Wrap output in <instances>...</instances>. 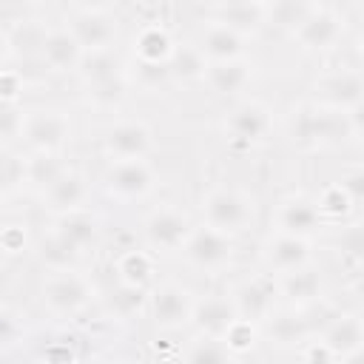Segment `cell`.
I'll list each match as a JSON object with an SVG mask.
<instances>
[{
  "label": "cell",
  "instance_id": "6da1fadb",
  "mask_svg": "<svg viewBox=\"0 0 364 364\" xmlns=\"http://www.w3.org/2000/svg\"><path fill=\"white\" fill-rule=\"evenodd\" d=\"M290 134L301 148H324V145L344 142L353 134V122L341 111L307 105V108H299L293 114Z\"/></svg>",
  "mask_w": 364,
  "mask_h": 364
},
{
  "label": "cell",
  "instance_id": "7a4b0ae2",
  "mask_svg": "<svg viewBox=\"0 0 364 364\" xmlns=\"http://www.w3.org/2000/svg\"><path fill=\"white\" fill-rule=\"evenodd\" d=\"M202 216H205V225L208 228H216L222 233H236V230H245L247 222L253 219V202L236 191V188H210L202 199Z\"/></svg>",
  "mask_w": 364,
  "mask_h": 364
},
{
  "label": "cell",
  "instance_id": "3957f363",
  "mask_svg": "<svg viewBox=\"0 0 364 364\" xmlns=\"http://www.w3.org/2000/svg\"><path fill=\"white\" fill-rule=\"evenodd\" d=\"M316 100L330 111H353L364 105V74L355 68H336L316 80Z\"/></svg>",
  "mask_w": 364,
  "mask_h": 364
},
{
  "label": "cell",
  "instance_id": "277c9868",
  "mask_svg": "<svg viewBox=\"0 0 364 364\" xmlns=\"http://www.w3.org/2000/svg\"><path fill=\"white\" fill-rule=\"evenodd\" d=\"M193 310H196V299L191 296L188 287H182L176 282H165V284L154 287V293L148 299V313H151L154 324L162 330L185 327L188 321H193Z\"/></svg>",
  "mask_w": 364,
  "mask_h": 364
},
{
  "label": "cell",
  "instance_id": "5b68a950",
  "mask_svg": "<svg viewBox=\"0 0 364 364\" xmlns=\"http://www.w3.org/2000/svg\"><path fill=\"white\" fill-rule=\"evenodd\" d=\"M88 301H91V287L74 270L51 273L43 282V304L54 316H77L80 310H85Z\"/></svg>",
  "mask_w": 364,
  "mask_h": 364
},
{
  "label": "cell",
  "instance_id": "8992f818",
  "mask_svg": "<svg viewBox=\"0 0 364 364\" xmlns=\"http://www.w3.org/2000/svg\"><path fill=\"white\" fill-rule=\"evenodd\" d=\"M276 296H282L279 293V284L270 279V276H253V279H245V282H239L236 287H233V293H230V301H233V307H236V313H239V318H245V321H267L276 310Z\"/></svg>",
  "mask_w": 364,
  "mask_h": 364
},
{
  "label": "cell",
  "instance_id": "52a82bcc",
  "mask_svg": "<svg viewBox=\"0 0 364 364\" xmlns=\"http://www.w3.org/2000/svg\"><path fill=\"white\" fill-rule=\"evenodd\" d=\"M182 253H185V259H188L193 267H199V270H219V267H225V264L230 262V256H233V239H230L228 233L216 230V228L202 225V228H193V230H191V236H188Z\"/></svg>",
  "mask_w": 364,
  "mask_h": 364
},
{
  "label": "cell",
  "instance_id": "ba28073f",
  "mask_svg": "<svg viewBox=\"0 0 364 364\" xmlns=\"http://www.w3.org/2000/svg\"><path fill=\"white\" fill-rule=\"evenodd\" d=\"M71 134V119L63 111L43 108V111H28L26 114V128L23 139L37 151V154H57Z\"/></svg>",
  "mask_w": 364,
  "mask_h": 364
},
{
  "label": "cell",
  "instance_id": "9c48e42d",
  "mask_svg": "<svg viewBox=\"0 0 364 364\" xmlns=\"http://www.w3.org/2000/svg\"><path fill=\"white\" fill-rule=\"evenodd\" d=\"M111 6H77L68 23V31L77 37V43L85 51L111 48V40L117 34V26L111 20Z\"/></svg>",
  "mask_w": 364,
  "mask_h": 364
},
{
  "label": "cell",
  "instance_id": "30bf717a",
  "mask_svg": "<svg viewBox=\"0 0 364 364\" xmlns=\"http://www.w3.org/2000/svg\"><path fill=\"white\" fill-rule=\"evenodd\" d=\"M191 222L182 210L171 208V205H162L156 210H151L142 222V233L148 239L151 247L156 250H179L185 247L188 236H191Z\"/></svg>",
  "mask_w": 364,
  "mask_h": 364
},
{
  "label": "cell",
  "instance_id": "8fae6325",
  "mask_svg": "<svg viewBox=\"0 0 364 364\" xmlns=\"http://www.w3.org/2000/svg\"><path fill=\"white\" fill-rule=\"evenodd\" d=\"M154 188V171L145 159H117L105 171V191L117 199H142Z\"/></svg>",
  "mask_w": 364,
  "mask_h": 364
},
{
  "label": "cell",
  "instance_id": "7c38bea8",
  "mask_svg": "<svg viewBox=\"0 0 364 364\" xmlns=\"http://www.w3.org/2000/svg\"><path fill=\"white\" fill-rule=\"evenodd\" d=\"M262 262L273 273H293L299 267H307L310 262V242L290 233H270L262 245Z\"/></svg>",
  "mask_w": 364,
  "mask_h": 364
},
{
  "label": "cell",
  "instance_id": "4fadbf2b",
  "mask_svg": "<svg viewBox=\"0 0 364 364\" xmlns=\"http://www.w3.org/2000/svg\"><path fill=\"white\" fill-rule=\"evenodd\" d=\"M151 128L139 119H122L105 131V151L117 159H145L151 151Z\"/></svg>",
  "mask_w": 364,
  "mask_h": 364
},
{
  "label": "cell",
  "instance_id": "5bb4252c",
  "mask_svg": "<svg viewBox=\"0 0 364 364\" xmlns=\"http://www.w3.org/2000/svg\"><path fill=\"white\" fill-rule=\"evenodd\" d=\"M293 34H296V40H299L304 48L321 51V48H330V46H336V43L341 40L344 23H341V17H338L333 9L316 6Z\"/></svg>",
  "mask_w": 364,
  "mask_h": 364
},
{
  "label": "cell",
  "instance_id": "9a60e30c",
  "mask_svg": "<svg viewBox=\"0 0 364 364\" xmlns=\"http://www.w3.org/2000/svg\"><path fill=\"white\" fill-rule=\"evenodd\" d=\"M225 131L236 145H256L270 131V114L259 102H242L228 114Z\"/></svg>",
  "mask_w": 364,
  "mask_h": 364
},
{
  "label": "cell",
  "instance_id": "2e32d148",
  "mask_svg": "<svg viewBox=\"0 0 364 364\" xmlns=\"http://www.w3.org/2000/svg\"><path fill=\"white\" fill-rule=\"evenodd\" d=\"M313 327L304 316V310H282L273 313L264 324H262V336L264 341H270L279 350H293V347H304V341L310 338Z\"/></svg>",
  "mask_w": 364,
  "mask_h": 364
},
{
  "label": "cell",
  "instance_id": "e0dca14e",
  "mask_svg": "<svg viewBox=\"0 0 364 364\" xmlns=\"http://www.w3.org/2000/svg\"><path fill=\"white\" fill-rule=\"evenodd\" d=\"M82 54L85 48L77 43V37L68 28H48L40 46V60L51 71H77Z\"/></svg>",
  "mask_w": 364,
  "mask_h": 364
},
{
  "label": "cell",
  "instance_id": "ac0fdd59",
  "mask_svg": "<svg viewBox=\"0 0 364 364\" xmlns=\"http://www.w3.org/2000/svg\"><path fill=\"white\" fill-rule=\"evenodd\" d=\"M239 321V313L230 301V296H205L202 301H196L193 310V324L199 327L202 336H213L222 338L230 333V327Z\"/></svg>",
  "mask_w": 364,
  "mask_h": 364
},
{
  "label": "cell",
  "instance_id": "d6986e66",
  "mask_svg": "<svg viewBox=\"0 0 364 364\" xmlns=\"http://www.w3.org/2000/svg\"><path fill=\"white\" fill-rule=\"evenodd\" d=\"M318 225H321V213H318L316 202H310L304 196H287V199L279 202V210H276L279 233H290V236L307 239L310 233H316Z\"/></svg>",
  "mask_w": 364,
  "mask_h": 364
},
{
  "label": "cell",
  "instance_id": "ffe728a7",
  "mask_svg": "<svg viewBox=\"0 0 364 364\" xmlns=\"http://www.w3.org/2000/svg\"><path fill=\"white\" fill-rule=\"evenodd\" d=\"M327 350L336 358H344L350 353H355L358 347H364V318L353 316V313H338L318 336Z\"/></svg>",
  "mask_w": 364,
  "mask_h": 364
},
{
  "label": "cell",
  "instance_id": "44dd1931",
  "mask_svg": "<svg viewBox=\"0 0 364 364\" xmlns=\"http://www.w3.org/2000/svg\"><path fill=\"white\" fill-rule=\"evenodd\" d=\"M199 51L205 54L208 63H222V60H239L245 51V34H239L230 26H222L216 20H210L202 31L199 40Z\"/></svg>",
  "mask_w": 364,
  "mask_h": 364
},
{
  "label": "cell",
  "instance_id": "7402d4cb",
  "mask_svg": "<svg viewBox=\"0 0 364 364\" xmlns=\"http://www.w3.org/2000/svg\"><path fill=\"white\" fill-rule=\"evenodd\" d=\"M88 196V182L80 171H65L48 191H43V199H46V208L54 210L57 216L63 213H71V210H82V202Z\"/></svg>",
  "mask_w": 364,
  "mask_h": 364
},
{
  "label": "cell",
  "instance_id": "603a6c76",
  "mask_svg": "<svg viewBox=\"0 0 364 364\" xmlns=\"http://www.w3.org/2000/svg\"><path fill=\"white\" fill-rule=\"evenodd\" d=\"M213 20L222 26L236 28L239 34H247L253 28H259L262 23H267V3H256V0H228V3H216L210 9Z\"/></svg>",
  "mask_w": 364,
  "mask_h": 364
},
{
  "label": "cell",
  "instance_id": "cb8c5ba5",
  "mask_svg": "<svg viewBox=\"0 0 364 364\" xmlns=\"http://www.w3.org/2000/svg\"><path fill=\"white\" fill-rule=\"evenodd\" d=\"M279 293L299 310H307L310 304L321 301V276L318 270H313L310 264L307 267H299L293 273H284V279L279 282Z\"/></svg>",
  "mask_w": 364,
  "mask_h": 364
},
{
  "label": "cell",
  "instance_id": "d4e9b609",
  "mask_svg": "<svg viewBox=\"0 0 364 364\" xmlns=\"http://www.w3.org/2000/svg\"><path fill=\"white\" fill-rule=\"evenodd\" d=\"M208 85L216 94H236L250 82V65L239 57V60H222V63H208L205 71Z\"/></svg>",
  "mask_w": 364,
  "mask_h": 364
},
{
  "label": "cell",
  "instance_id": "484cf974",
  "mask_svg": "<svg viewBox=\"0 0 364 364\" xmlns=\"http://www.w3.org/2000/svg\"><path fill=\"white\" fill-rule=\"evenodd\" d=\"M37 256L51 273H63V270H74L80 250L74 245H68L57 230H51L37 239Z\"/></svg>",
  "mask_w": 364,
  "mask_h": 364
},
{
  "label": "cell",
  "instance_id": "4316f807",
  "mask_svg": "<svg viewBox=\"0 0 364 364\" xmlns=\"http://www.w3.org/2000/svg\"><path fill=\"white\" fill-rule=\"evenodd\" d=\"M77 74L82 77V82L91 88V85H100L111 77H119L122 74V63L117 57L114 48H100V51H85L82 60H80V68Z\"/></svg>",
  "mask_w": 364,
  "mask_h": 364
},
{
  "label": "cell",
  "instance_id": "83f0119b",
  "mask_svg": "<svg viewBox=\"0 0 364 364\" xmlns=\"http://www.w3.org/2000/svg\"><path fill=\"white\" fill-rule=\"evenodd\" d=\"M54 230H57L68 245H74V247L82 253V250H85L88 245H94V239H97V216H91L88 210H71V213L57 216Z\"/></svg>",
  "mask_w": 364,
  "mask_h": 364
},
{
  "label": "cell",
  "instance_id": "f1b7e54d",
  "mask_svg": "<svg viewBox=\"0 0 364 364\" xmlns=\"http://www.w3.org/2000/svg\"><path fill=\"white\" fill-rule=\"evenodd\" d=\"M134 48L139 54V63H168L173 43L168 37V31L162 26H145L136 37H134Z\"/></svg>",
  "mask_w": 364,
  "mask_h": 364
},
{
  "label": "cell",
  "instance_id": "f546056e",
  "mask_svg": "<svg viewBox=\"0 0 364 364\" xmlns=\"http://www.w3.org/2000/svg\"><path fill=\"white\" fill-rule=\"evenodd\" d=\"M168 71H171V77H179V80H199L208 71V60L199 51V46L179 43V46H173V51L168 57Z\"/></svg>",
  "mask_w": 364,
  "mask_h": 364
},
{
  "label": "cell",
  "instance_id": "4dcf8cb0",
  "mask_svg": "<svg viewBox=\"0 0 364 364\" xmlns=\"http://www.w3.org/2000/svg\"><path fill=\"white\" fill-rule=\"evenodd\" d=\"M154 273V262L145 250H125L117 262V276L119 284H134V287H145L148 279Z\"/></svg>",
  "mask_w": 364,
  "mask_h": 364
},
{
  "label": "cell",
  "instance_id": "1f68e13d",
  "mask_svg": "<svg viewBox=\"0 0 364 364\" xmlns=\"http://www.w3.org/2000/svg\"><path fill=\"white\" fill-rule=\"evenodd\" d=\"M230 361V350L222 338L213 336H196L188 350H185V361L182 364H228Z\"/></svg>",
  "mask_w": 364,
  "mask_h": 364
},
{
  "label": "cell",
  "instance_id": "d6a6232c",
  "mask_svg": "<svg viewBox=\"0 0 364 364\" xmlns=\"http://www.w3.org/2000/svg\"><path fill=\"white\" fill-rule=\"evenodd\" d=\"M68 168L60 162L57 154H34L28 159V185L40 188V191H48Z\"/></svg>",
  "mask_w": 364,
  "mask_h": 364
},
{
  "label": "cell",
  "instance_id": "836d02e7",
  "mask_svg": "<svg viewBox=\"0 0 364 364\" xmlns=\"http://www.w3.org/2000/svg\"><path fill=\"white\" fill-rule=\"evenodd\" d=\"M313 9H316L313 3L276 0V3H267V23H276V26H282V28H293V31H296Z\"/></svg>",
  "mask_w": 364,
  "mask_h": 364
},
{
  "label": "cell",
  "instance_id": "e575fe53",
  "mask_svg": "<svg viewBox=\"0 0 364 364\" xmlns=\"http://www.w3.org/2000/svg\"><path fill=\"white\" fill-rule=\"evenodd\" d=\"M148 299H151V296L145 293V287L119 284V287L114 290V296H111V307H114L117 316L131 318V316H136V313H142V310L148 307Z\"/></svg>",
  "mask_w": 364,
  "mask_h": 364
},
{
  "label": "cell",
  "instance_id": "d590c367",
  "mask_svg": "<svg viewBox=\"0 0 364 364\" xmlns=\"http://www.w3.org/2000/svg\"><path fill=\"white\" fill-rule=\"evenodd\" d=\"M0 182H3V196H11L17 188H23L28 182V159L6 151L3 154V173H0Z\"/></svg>",
  "mask_w": 364,
  "mask_h": 364
},
{
  "label": "cell",
  "instance_id": "8d00e7d4",
  "mask_svg": "<svg viewBox=\"0 0 364 364\" xmlns=\"http://www.w3.org/2000/svg\"><path fill=\"white\" fill-rule=\"evenodd\" d=\"M336 250L353 262H364V222H353L336 233Z\"/></svg>",
  "mask_w": 364,
  "mask_h": 364
},
{
  "label": "cell",
  "instance_id": "74e56055",
  "mask_svg": "<svg viewBox=\"0 0 364 364\" xmlns=\"http://www.w3.org/2000/svg\"><path fill=\"white\" fill-rule=\"evenodd\" d=\"M350 205H353V199L344 193V188L338 182L336 185H327L321 191V196L316 199V208H318L321 219H338V216H344L350 210Z\"/></svg>",
  "mask_w": 364,
  "mask_h": 364
},
{
  "label": "cell",
  "instance_id": "f35d334b",
  "mask_svg": "<svg viewBox=\"0 0 364 364\" xmlns=\"http://www.w3.org/2000/svg\"><path fill=\"white\" fill-rule=\"evenodd\" d=\"M125 91H128V82H125V74L119 77H111L100 85H91L88 88V97L94 100V105H102V108H114L125 100Z\"/></svg>",
  "mask_w": 364,
  "mask_h": 364
},
{
  "label": "cell",
  "instance_id": "ab89813d",
  "mask_svg": "<svg viewBox=\"0 0 364 364\" xmlns=\"http://www.w3.org/2000/svg\"><path fill=\"white\" fill-rule=\"evenodd\" d=\"M253 341H256V327H253V321H245V318H239L230 327V333L225 336V344L230 353H245L253 347Z\"/></svg>",
  "mask_w": 364,
  "mask_h": 364
},
{
  "label": "cell",
  "instance_id": "60d3db41",
  "mask_svg": "<svg viewBox=\"0 0 364 364\" xmlns=\"http://www.w3.org/2000/svg\"><path fill=\"white\" fill-rule=\"evenodd\" d=\"M23 128H26V114H23L14 102H9V105L3 108V119H0L3 139H6V142H11V139L23 136Z\"/></svg>",
  "mask_w": 364,
  "mask_h": 364
},
{
  "label": "cell",
  "instance_id": "b9f144b4",
  "mask_svg": "<svg viewBox=\"0 0 364 364\" xmlns=\"http://www.w3.org/2000/svg\"><path fill=\"white\" fill-rule=\"evenodd\" d=\"M23 74L20 71H14V68H6L3 74H0V94H3V102L9 105V102H14L17 100V94L23 91Z\"/></svg>",
  "mask_w": 364,
  "mask_h": 364
},
{
  "label": "cell",
  "instance_id": "7bdbcfd3",
  "mask_svg": "<svg viewBox=\"0 0 364 364\" xmlns=\"http://www.w3.org/2000/svg\"><path fill=\"white\" fill-rule=\"evenodd\" d=\"M338 185L344 188V193H347L353 202H364V168L347 171V173L338 179Z\"/></svg>",
  "mask_w": 364,
  "mask_h": 364
},
{
  "label": "cell",
  "instance_id": "ee69618b",
  "mask_svg": "<svg viewBox=\"0 0 364 364\" xmlns=\"http://www.w3.org/2000/svg\"><path fill=\"white\" fill-rule=\"evenodd\" d=\"M301 358H304V364H333V361H336V355L327 350V344H324L321 338L307 341V344L301 347Z\"/></svg>",
  "mask_w": 364,
  "mask_h": 364
},
{
  "label": "cell",
  "instance_id": "f6af8a7d",
  "mask_svg": "<svg viewBox=\"0 0 364 364\" xmlns=\"http://www.w3.org/2000/svg\"><path fill=\"white\" fill-rule=\"evenodd\" d=\"M0 242H3V250H6L9 256H11V253H20V250L26 247V230H23V225H6Z\"/></svg>",
  "mask_w": 364,
  "mask_h": 364
},
{
  "label": "cell",
  "instance_id": "bcb514c9",
  "mask_svg": "<svg viewBox=\"0 0 364 364\" xmlns=\"http://www.w3.org/2000/svg\"><path fill=\"white\" fill-rule=\"evenodd\" d=\"M14 341H17V327H14V316H11L9 310H6V313H3V344H6V347H11Z\"/></svg>",
  "mask_w": 364,
  "mask_h": 364
},
{
  "label": "cell",
  "instance_id": "7dc6e473",
  "mask_svg": "<svg viewBox=\"0 0 364 364\" xmlns=\"http://www.w3.org/2000/svg\"><path fill=\"white\" fill-rule=\"evenodd\" d=\"M341 364H364V347H358L355 353L344 355V358H341Z\"/></svg>",
  "mask_w": 364,
  "mask_h": 364
},
{
  "label": "cell",
  "instance_id": "c3c4849f",
  "mask_svg": "<svg viewBox=\"0 0 364 364\" xmlns=\"http://www.w3.org/2000/svg\"><path fill=\"white\" fill-rule=\"evenodd\" d=\"M353 296H355V299H358V304L364 307V276H361V279L353 284Z\"/></svg>",
  "mask_w": 364,
  "mask_h": 364
},
{
  "label": "cell",
  "instance_id": "681fc988",
  "mask_svg": "<svg viewBox=\"0 0 364 364\" xmlns=\"http://www.w3.org/2000/svg\"><path fill=\"white\" fill-rule=\"evenodd\" d=\"M114 364H134V361H114Z\"/></svg>",
  "mask_w": 364,
  "mask_h": 364
},
{
  "label": "cell",
  "instance_id": "f907efd6",
  "mask_svg": "<svg viewBox=\"0 0 364 364\" xmlns=\"http://www.w3.org/2000/svg\"><path fill=\"white\" fill-rule=\"evenodd\" d=\"M361 54H364V37H361Z\"/></svg>",
  "mask_w": 364,
  "mask_h": 364
},
{
  "label": "cell",
  "instance_id": "816d5d0a",
  "mask_svg": "<svg viewBox=\"0 0 364 364\" xmlns=\"http://www.w3.org/2000/svg\"><path fill=\"white\" fill-rule=\"evenodd\" d=\"M361 134H364V117H361Z\"/></svg>",
  "mask_w": 364,
  "mask_h": 364
}]
</instances>
